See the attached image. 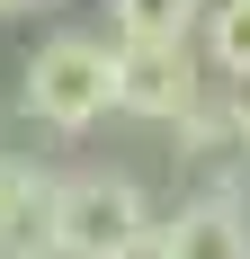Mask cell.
Masks as SVG:
<instances>
[{"mask_svg": "<svg viewBox=\"0 0 250 259\" xmlns=\"http://www.w3.org/2000/svg\"><path fill=\"white\" fill-rule=\"evenodd\" d=\"M170 250L179 259H250V206L232 188H205L170 214Z\"/></svg>", "mask_w": 250, "mask_h": 259, "instance_id": "cell-4", "label": "cell"}, {"mask_svg": "<svg viewBox=\"0 0 250 259\" xmlns=\"http://www.w3.org/2000/svg\"><path fill=\"white\" fill-rule=\"evenodd\" d=\"M45 188H54V170H45V161H0V250H18V241H36V214H45Z\"/></svg>", "mask_w": 250, "mask_h": 259, "instance_id": "cell-7", "label": "cell"}, {"mask_svg": "<svg viewBox=\"0 0 250 259\" xmlns=\"http://www.w3.org/2000/svg\"><path fill=\"white\" fill-rule=\"evenodd\" d=\"M205 90H215V80H205L197 36H116V116L179 125Z\"/></svg>", "mask_w": 250, "mask_h": 259, "instance_id": "cell-3", "label": "cell"}, {"mask_svg": "<svg viewBox=\"0 0 250 259\" xmlns=\"http://www.w3.org/2000/svg\"><path fill=\"white\" fill-rule=\"evenodd\" d=\"M152 224L143 188L116 179V170H72V179L45 188V214H36V241H45L54 259H107L125 250V241Z\"/></svg>", "mask_w": 250, "mask_h": 259, "instance_id": "cell-2", "label": "cell"}, {"mask_svg": "<svg viewBox=\"0 0 250 259\" xmlns=\"http://www.w3.org/2000/svg\"><path fill=\"white\" fill-rule=\"evenodd\" d=\"M107 259H179L170 250V224H143V233L125 241V250H107Z\"/></svg>", "mask_w": 250, "mask_h": 259, "instance_id": "cell-10", "label": "cell"}, {"mask_svg": "<svg viewBox=\"0 0 250 259\" xmlns=\"http://www.w3.org/2000/svg\"><path fill=\"white\" fill-rule=\"evenodd\" d=\"M107 27L116 36H197L205 0H107Z\"/></svg>", "mask_w": 250, "mask_h": 259, "instance_id": "cell-8", "label": "cell"}, {"mask_svg": "<svg viewBox=\"0 0 250 259\" xmlns=\"http://www.w3.org/2000/svg\"><path fill=\"white\" fill-rule=\"evenodd\" d=\"M224 90H232V80H224ZM232 134H241V152H250V80L232 90Z\"/></svg>", "mask_w": 250, "mask_h": 259, "instance_id": "cell-11", "label": "cell"}, {"mask_svg": "<svg viewBox=\"0 0 250 259\" xmlns=\"http://www.w3.org/2000/svg\"><path fill=\"white\" fill-rule=\"evenodd\" d=\"M18 99H27V116L45 134H99L116 116V45L80 36V27L45 36L27 54V72H18Z\"/></svg>", "mask_w": 250, "mask_h": 259, "instance_id": "cell-1", "label": "cell"}, {"mask_svg": "<svg viewBox=\"0 0 250 259\" xmlns=\"http://www.w3.org/2000/svg\"><path fill=\"white\" fill-rule=\"evenodd\" d=\"M170 143H179V161H197V170L250 161V152H241V134H232V90H224V80H215V90H205V99L170 125Z\"/></svg>", "mask_w": 250, "mask_h": 259, "instance_id": "cell-5", "label": "cell"}, {"mask_svg": "<svg viewBox=\"0 0 250 259\" xmlns=\"http://www.w3.org/2000/svg\"><path fill=\"white\" fill-rule=\"evenodd\" d=\"M18 9H45V0H0V18H18Z\"/></svg>", "mask_w": 250, "mask_h": 259, "instance_id": "cell-13", "label": "cell"}, {"mask_svg": "<svg viewBox=\"0 0 250 259\" xmlns=\"http://www.w3.org/2000/svg\"><path fill=\"white\" fill-rule=\"evenodd\" d=\"M36 134H45V125L27 116V99H18V107H0V161H36Z\"/></svg>", "mask_w": 250, "mask_h": 259, "instance_id": "cell-9", "label": "cell"}, {"mask_svg": "<svg viewBox=\"0 0 250 259\" xmlns=\"http://www.w3.org/2000/svg\"><path fill=\"white\" fill-rule=\"evenodd\" d=\"M197 54H205V72H215V80L241 90V80H250V0H205Z\"/></svg>", "mask_w": 250, "mask_h": 259, "instance_id": "cell-6", "label": "cell"}, {"mask_svg": "<svg viewBox=\"0 0 250 259\" xmlns=\"http://www.w3.org/2000/svg\"><path fill=\"white\" fill-rule=\"evenodd\" d=\"M0 259H54V250H45V241H18V250H0Z\"/></svg>", "mask_w": 250, "mask_h": 259, "instance_id": "cell-12", "label": "cell"}]
</instances>
